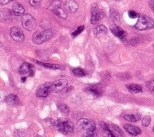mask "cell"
<instances>
[{
  "mask_svg": "<svg viewBox=\"0 0 154 137\" xmlns=\"http://www.w3.org/2000/svg\"><path fill=\"white\" fill-rule=\"evenodd\" d=\"M154 27V20L151 17L140 15L139 16L138 21L135 25L136 29L140 31H143L147 29L152 28Z\"/></svg>",
  "mask_w": 154,
  "mask_h": 137,
  "instance_id": "6da1fadb",
  "label": "cell"
},
{
  "mask_svg": "<svg viewBox=\"0 0 154 137\" xmlns=\"http://www.w3.org/2000/svg\"><path fill=\"white\" fill-rule=\"evenodd\" d=\"M55 126L60 132L63 133H72L73 132L72 122L67 119H60L55 122Z\"/></svg>",
  "mask_w": 154,
  "mask_h": 137,
  "instance_id": "7a4b0ae2",
  "label": "cell"
},
{
  "mask_svg": "<svg viewBox=\"0 0 154 137\" xmlns=\"http://www.w3.org/2000/svg\"><path fill=\"white\" fill-rule=\"evenodd\" d=\"M52 32L51 30H46L41 33H35L32 38L33 42L36 45H41L48 41L52 37Z\"/></svg>",
  "mask_w": 154,
  "mask_h": 137,
  "instance_id": "3957f363",
  "label": "cell"
},
{
  "mask_svg": "<svg viewBox=\"0 0 154 137\" xmlns=\"http://www.w3.org/2000/svg\"><path fill=\"white\" fill-rule=\"evenodd\" d=\"M23 27L27 30L33 31L36 27V21L35 18L30 13L24 14L21 18Z\"/></svg>",
  "mask_w": 154,
  "mask_h": 137,
  "instance_id": "277c9868",
  "label": "cell"
},
{
  "mask_svg": "<svg viewBox=\"0 0 154 137\" xmlns=\"http://www.w3.org/2000/svg\"><path fill=\"white\" fill-rule=\"evenodd\" d=\"M103 17L104 13L99 8L98 4L96 3L92 4L91 6V24L93 25L98 24Z\"/></svg>",
  "mask_w": 154,
  "mask_h": 137,
  "instance_id": "5b68a950",
  "label": "cell"
},
{
  "mask_svg": "<svg viewBox=\"0 0 154 137\" xmlns=\"http://www.w3.org/2000/svg\"><path fill=\"white\" fill-rule=\"evenodd\" d=\"M68 81L65 79H60L58 80L53 83H51V92L54 93H60L63 90H64L68 86Z\"/></svg>",
  "mask_w": 154,
  "mask_h": 137,
  "instance_id": "8992f818",
  "label": "cell"
},
{
  "mask_svg": "<svg viewBox=\"0 0 154 137\" xmlns=\"http://www.w3.org/2000/svg\"><path fill=\"white\" fill-rule=\"evenodd\" d=\"M77 127L81 130H96L95 124L87 119H81L76 123Z\"/></svg>",
  "mask_w": 154,
  "mask_h": 137,
  "instance_id": "52a82bcc",
  "label": "cell"
},
{
  "mask_svg": "<svg viewBox=\"0 0 154 137\" xmlns=\"http://www.w3.org/2000/svg\"><path fill=\"white\" fill-rule=\"evenodd\" d=\"M51 83H47L39 86L36 91V94L38 97H45L51 93Z\"/></svg>",
  "mask_w": 154,
  "mask_h": 137,
  "instance_id": "ba28073f",
  "label": "cell"
},
{
  "mask_svg": "<svg viewBox=\"0 0 154 137\" xmlns=\"http://www.w3.org/2000/svg\"><path fill=\"white\" fill-rule=\"evenodd\" d=\"M10 35L16 42H22L24 40V35L23 31L18 27H13L10 30Z\"/></svg>",
  "mask_w": 154,
  "mask_h": 137,
  "instance_id": "9c48e42d",
  "label": "cell"
},
{
  "mask_svg": "<svg viewBox=\"0 0 154 137\" xmlns=\"http://www.w3.org/2000/svg\"><path fill=\"white\" fill-rule=\"evenodd\" d=\"M19 73L23 76H34V71L33 69V66L28 63H24L19 69Z\"/></svg>",
  "mask_w": 154,
  "mask_h": 137,
  "instance_id": "30bf717a",
  "label": "cell"
},
{
  "mask_svg": "<svg viewBox=\"0 0 154 137\" xmlns=\"http://www.w3.org/2000/svg\"><path fill=\"white\" fill-rule=\"evenodd\" d=\"M65 9L69 13H73L78 10L79 5L74 0H66L65 3Z\"/></svg>",
  "mask_w": 154,
  "mask_h": 137,
  "instance_id": "8fae6325",
  "label": "cell"
},
{
  "mask_svg": "<svg viewBox=\"0 0 154 137\" xmlns=\"http://www.w3.org/2000/svg\"><path fill=\"white\" fill-rule=\"evenodd\" d=\"M110 29L111 31V33L117 37L121 38V39H123L126 36V33L125 31L121 27H118L116 25H111L110 27Z\"/></svg>",
  "mask_w": 154,
  "mask_h": 137,
  "instance_id": "7c38bea8",
  "label": "cell"
},
{
  "mask_svg": "<svg viewBox=\"0 0 154 137\" xmlns=\"http://www.w3.org/2000/svg\"><path fill=\"white\" fill-rule=\"evenodd\" d=\"M124 128L129 134L133 136H136L142 133L141 129L136 126L126 124L124 125Z\"/></svg>",
  "mask_w": 154,
  "mask_h": 137,
  "instance_id": "4fadbf2b",
  "label": "cell"
},
{
  "mask_svg": "<svg viewBox=\"0 0 154 137\" xmlns=\"http://www.w3.org/2000/svg\"><path fill=\"white\" fill-rule=\"evenodd\" d=\"M109 130L115 137H124V134L121 128L115 125H109L108 126Z\"/></svg>",
  "mask_w": 154,
  "mask_h": 137,
  "instance_id": "5bb4252c",
  "label": "cell"
},
{
  "mask_svg": "<svg viewBox=\"0 0 154 137\" xmlns=\"http://www.w3.org/2000/svg\"><path fill=\"white\" fill-rule=\"evenodd\" d=\"M24 12H25L24 8L20 3H14V4L12 6V12L15 16H19L23 15Z\"/></svg>",
  "mask_w": 154,
  "mask_h": 137,
  "instance_id": "9a60e30c",
  "label": "cell"
},
{
  "mask_svg": "<svg viewBox=\"0 0 154 137\" xmlns=\"http://www.w3.org/2000/svg\"><path fill=\"white\" fill-rule=\"evenodd\" d=\"M86 91L94 97H99L102 93V90L97 86H91L87 88Z\"/></svg>",
  "mask_w": 154,
  "mask_h": 137,
  "instance_id": "2e32d148",
  "label": "cell"
},
{
  "mask_svg": "<svg viewBox=\"0 0 154 137\" xmlns=\"http://www.w3.org/2000/svg\"><path fill=\"white\" fill-rule=\"evenodd\" d=\"M35 62L44 67L47 68V69H63L64 67L62 65H55V64H51V63H45L44 62H38V61H35Z\"/></svg>",
  "mask_w": 154,
  "mask_h": 137,
  "instance_id": "e0dca14e",
  "label": "cell"
},
{
  "mask_svg": "<svg viewBox=\"0 0 154 137\" xmlns=\"http://www.w3.org/2000/svg\"><path fill=\"white\" fill-rule=\"evenodd\" d=\"M6 102L10 105H16L19 104V99L17 95L15 94H11L9 95L6 99Z\"/></svg>",
  "mask_w": 154,
  "mask_h": 137,
  "instance_id": "ac0fdd59",
  "label": "cell"
},
{
  "mask_svg": "<svg viewBox=\"0 0 154 137\" xmlns=\"http://www.w3.org/2000/svg\"><path fill=\"white\" fill-rule=\"evenodd\" d=\"M128 91L132 94H137L142 91V87L138 84H129L126 86Z\"/></svg>",
  "mask_w": 154,
  "mask_h": 137,
  "instance_id": "d6986e66",
  "label": "cell"
},
{
  "mask_svg": "<svg viewBox=\"0 0 154 137\" xmlns=\"http://www.w3.org/2000/svg\"><path fill=\"white\" fill-rule=\"evenodd\" d=\"M141 115L139 113L133 114H126L124 116V119L128 121L131 122H136L139 121L140 119Z\"/></svg>",
  "mask_w": 154,
  "mask_h": 137,
  "instance_id": "ffe728a7",
  "label": "cell"
},
{
  "mask_svg": "<svg viewBox=\"0 0 154 137\" xmlns=\"http://www.w3.org/2000/svg\"><path fill=\"white\" fill-rule=\"evenodd\" d=\"M52 12L55 15L58 16L62 19H66L67 17V13L66 11L63 10L61 7H57L54 9L53 10H52Z\"/></svg>",
  "mask_w": 154,
  "mask_h": 137,
  "instance_id": "44dd1931",
  "label": "cell"
},
{
  "mask_svg": "<svg viewBox=\"0 0 154 137\" xmlns=\"http://www.w3.org/2000/svg\"><path fill=\"white\" fill-rule=\"evenodd\" d=\"M107 33V29L105 26L103 25H98L93 30V33L95 35H101L105 34Z\"/></svg>",
  "mask_w": 154,
  "mask_h": 137,
  "instance_id": "7402d4cb",
  "label": "cell"
},
{
  "mask_svg": "<svg viewBox=\"0 0 154 137\" xmlns=\"http://www.w3.org/2000/svg\"><path fill=\"white\" fill-rule=\"evenodd\" d=\"M73 73L78 77H82L85 76L87 73L86 72V71H84L83 69H81V68H76L75 69L73 70Z\"/></svg>",
  "mask_w": 154,
  "mask_h": 137,
  "instance_id": "603a6c76",
  "label": "cell"
},
{
  "mask_svg": "<svg viewBox=\"0 0 154 137\" xmlns=\"http://www.w3.org/2000/svg\"><path fill=\"white\" fill-rule=\"evenodd\" d=\"M57 107H58V109H59V110L63 114H68L69 112V111H70L68 105H66L65 104H59V105H58Z\"/></svg>",
  "mask_w": 154,
  "mask_h": 137,
  "instance_id": "cb8c5ba5",
  "label": "cell"
},
{
  "mask_svg": "<svg viewBox=\"0 0 154 137\" xmlns=\"http://www.w3.org/2000/svg\"><path fill=\"white\" fill-rule=\"evenodd\" d=\"M59 7H61V2L59 0H54L49 6V9L52 11L54 9Z\"/></svg>",
  "mask_w": 154,
  "mask_h": 137,
  "instance_id": "d4e9b609",
  "label": "cell"
},
{
  "mask_svg": "<svg viewBox=\"0 0 154 137\" xmlns=\"http://www.w3.org/2000/svg\"><path fill=\"white\" fill-rule=\"evenodd\" d=\"M151 117L149 115H146L144 118L142 120V125L145 127H147L148 126L150 123H151Z\"/></svg>",
  "mask_w": 154,
  "mask_h": 137,
  "instance_id": "484cf974",
  "label": "cell"
},
{
  "mask_svg": "<svg viewBox=\"0 0 154 137\" xmlns=\"http://www.w3.org/2000/svg\"><path fill=\"white\" fill-rule=\"evenodd\" d=\"M84 30V26H80L78 28H77V30L76 31H75L74 32H73L72 33V36L73 37H76L77 36H78L79 34H80Z\"/></svg>",
  "mask_w": 154,
  "mask_h": 137,
  "instance_id": "4316f807",
  "label": "cell"
},
{
  "mask_svg": "<svg viewBox=\"0 0 154 137\" xmlns=\"http://www.w3.org/2000/svg\"><path fill=\"white\" fill-rule=\"evenodd\" d=\"M96 136V132L92 130H86V132L83 135V137H95Z\"/></svg>",
  "mask_w": 154,
  "mask_h": 137,
  "instance_id": "83f0119b",
  "label": "cell"
},
{
  "mask_svg": "<svg viewBox=\"0 0 154 137\" xmlns=\"http://www.w3.org/2000/svg\"><path fill=\"white\" fill-rule=\"evenodd\" d=\"M9 12H10V11ZM9 12H3L2 13H0V19H3V20H4V19H6V20L8 19L10 15V13Z\"/></svg>",
  "mask_w": 154,
  "mask_h": 137,
  "instance_id": "f1b7e54d",
  "label": "cell"
},
{
  "mask_svg": "<svg viewBox=\"0 0 154 137\" xmlns=\"http://www.w3.org/2000/svg\"><path fill=\"white\" fill-rule=\"evenodd\" d=\"M14 135L16 137H24L25 135V132L21 130H16L14 132Z\"/></svg>",
  "mask_w": 154,
  "mask_h": 137,
  "instance_id": "f546056e",
  "label": "cell"
},
{
  "mask_svg": "<svg viewBox=\"0 0 154 137\" xmlns=\"http://www.w3.org/2000/svg\"><path fill=\"white\" fill-rule=\"evenodd\" d=\"M111 17L112 18L113 20H114V21H119V14L116 12H113L111 13Z\"/></svg>",
  "mask_w": 154,
  "mask_h": 137,
  "instance_id": "4dcf8cb0",
  "label": "cell"
},
{
  "mask_svg": "<svg viewBox=\"0 0 154 137\" xmlns=\"http://www.w3.org/2000/svg\"><path fill=\"white\" fill-rule=\"evenodd\" d=\"M146 87L149 90L153 91H154V80H152V81H149L148 83H147Z\"/></svg>",
  "mask_w": 154,
  "mask_h": 137,
  "instance_id": "1f68e13d",
  "label": "cell"
},
{
  "mask_svg": "<svg viewBox=\"0 0 154 137\" xmlns=\"http://www.w3.org/2000/svg\"><path fill=\"white\" fill-rule=\"evenodd\" d=\"M41 1H42V0H30L29 3L31 6L36 7V6L39 5L41 4Z\"/></svg>",
  "mask_w": 154,
  "mask_h": 137,
  "instance_id": "d6a6232c",
  "label": "cell"
},
{
  "mask_svg": "<svg viewBox=\"0 0 154 137\" xmlns=\"http://www.w3.org/2000/svg\"><path fill=\"white\" fill-rule=\"evenodd\" d=\"M128 16L131 19H135L138 16V14L133 10H130L128 12Z\"/></svg>",
  "mask_w": 154,
  "mask_h": 137,
  "instance_id": "836d02e7",
  "label": "cell"
},
{
  "mask_svg": "<svg viewBox=\"0 0 154 137\" xmlns=\"http://www.w3.org/2000/svg\"><path fill=\"white\" fill-rule=\"evenodd\" d=\"M149 6L154 12V0H150V1L149 3Z\"/></svg>",
  "mask_w": 154,
  "mask_h": 137,
  "instance_id": "e575fe53",
  "label": "cell"
},
{
  "mask_svg": "<svg viewBox=\"0 0 154 137\" xmlns=\"http://www.w3.org/2000/svg\"><path fill=\"white\" fill-rule=\"evenodd\" d=\"M10 0H0V4L6 5L9 3Z\"/></svg>",
  "mask_w": 154,
  "mask_h": 137,
  "instance_id": "d590c367",
  "label": "cell"
},
{
  "mask_svg": "<svg viewBox=\"0 0 154 137\" xmlns=\"http://www.w3.org/2000/svg\"><path fill=\"white\" fill-rule=\"evenodd\" d=\"M27 80V77L26 76H23L21 78V82L22 83H24Z\"/></svg>",
  "mask_w": 154,
  "mask_h": 137,
  "instance_id": "8d00e7d4",
  "label": "cell"
},
{
  "mask_svg": "<svg viewBox=\"0 0 154 137\" xmlns=\"http://www.w3.org/2000/svg\"><path fill=\"white\" fill-rule=\"evenodd\" d=\"M153 132H154V126H153Z\"/></svg>",
  "mask_w": 154,
  "mask_h": 137,
  "instance_id": "74e56055",
  "label": "cell"
},
{
  "mask_svg": "<svg viewBox=\"0 0 154 137\" xmlns=\"http://www.w3.org/2000/svg\"><path fill=\"white\" fill-rule=\"evenodd\" d=\"M115 1H120V0H115Z\"/></svg>",
  "mask_w": 154,
  "mask_h": 137,
  "instance_id": "f35d334b",
  "label": "cell"
},
{
  "mask_svg": "<svg viewBox=\"0 0 154 137\" xmlns=\"http://www.w3.org/2000/svg\"><path fill=\"white\" fill-rule=\"evenodd\" d=\"M11 1H16V0H11Z\"/></svg>",
  "mask_w": 154,
  "mask_h": 137,
  "instance_id": "ab89813d",
  "label": "cell"
}]
</instances>
